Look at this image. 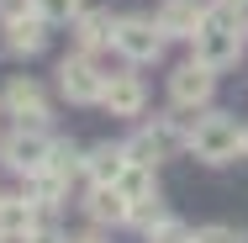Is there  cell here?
<instances>
[{"label":"cell","mask_w":248,"mask_h":243,"mask_svg":"<svg viewBox=\"0 0 248 243\" xmlns=\"http://www.w3.org/2000/svg\"><path fill=\"white\" fill-rule=\"evenodd\" d=\"M85 211H90L95 222H111V227H122V222L132 217V201L122 195V185H90V201H85Z\"/></svg>","instance_id":"obj_15"},{"label":"cell","mask_w":248,"mask_h":243,"mask_svg":"<svg viewBox=\"0 0 248 243\" xmlns=\"http://www.w3.org/2000/svg\"><path fill=\"white\" fill-rule=\"evenodd\" d=\"M116 185H122V195H127V201H132V206H138V201H153V164H138V159H132V164H127V169H122V180H116Z\"/></svg>","instance_id":"obj_16"},{"label":"cell","mask_w":248,"mask_h":243,"mask_svg":"<svg viewBox=\"0 0 248 243\" xmlns=\"http://www.w3.org/2000/svg\"><path fill=\"white\" fill-rule=\"evenodd\" d=\"M190 243H243V233L238 227H201V233H190Z\"/></svg>","instance_id":"obj_19"},{"label":"cell","mask_w":248,"mask_h":243,"mask_svg":"<svg viewBox=\"0 0 248 243\" xmlns=\"http://www.w3.org/2000/svg\"><path fill=\"white\" fill-rule=\"evenodd\" d=\"M127 164H132L127 143H100V148L85 153V175H90V185H116Z\"/></svg>","instance_id":"obj_12"},{"label":"cell","mask_w":248,"mask_h":243,"mask_svg":"<svg viewBox=\"0 0 248 243\" xmlns=\"http://www.w3.org/2000/svg\"><path fill=\"white\" fill-rule=\"evenodd\" d=\"M148 243H190V233H185L174 217H158V222L148 227Z\"/></svg>","instance_id":"obj_18"},{"label":"cell","mask_w":248,"mask_h":243,"mask_svg":"<svg viewBox=\"0 0 248 243\" xmlns=\"http://www.w3.org/2000/svg\"><path fill=\"white\" fill-rule=\"evenodd\" d=\"M58 90L74 100V106H90V100H100V90H106V74L95 69L90 53H69V58L58 64Z\"/></svg>","instance_id":"obj_5"},{"label":"cell","mask_w":248,"mask_h":243,"mask_svg":"<svg viewBox=\"0 0 248 243\" xmlns=\"http://www.w3.org/2000/svg\"><path fill=\"white\" fill-rule=\"evenodd\" d=\"M243 37H248L243 11H232V5H211L206 21H201V32L190 37V43H196V58H201V64L227 69V64L243 58Z\"/></svg>","instance_id":"obj_1"},{"label":"cell","mask_w":248,"mask_h":243,"mask_svg":"<svg viewBox=\"0 0 248 243\" xmlns=\"http://www.w3.org/2000/svg\"><path fill=\"white\" fill-rule=\"evenodd\" d=\"M217 5H232V11H243V5H248V0H217Z\"/></svg>","instance_id":"obj_23"},{"label":"cell","mask_w":248,"mask_h":243,"mask_svg":"<svg viewBox=\"0 0 248 243\" xmlns=\"http://www.w3.org/2000/svg\"><path fill=\"white\" fill-rule=\"evenodd\" d=\"M243 153H248V127H243Z\"/></svg>","instance_id":"obj_24"},{"label":"cell","mask_w":248,"mask_h":243,"mask_svg":"<svg viewBox=\"0 0 248 243\" xmlns=\"http://www.w3.org/2000/svg\"><path fill=\"white\" fill-rule=\"evenodd\" d=\"M164 32H158V21H148V16H122L116 27H111V48L122 53L127 64H153L158 53H164Z\"/></svg>","instance_id":"obj_4"},{"label":"cell","mask_w":248,"mask_h":243,"mask_svg":"<svg viewBox=\"0 0 248 243\" xmlns=\"http://www.w3.org/2000/svg\"><path fill=\"white\" fill-rule=\"evenodd\" d=\"M48 21L37 16V11H27V16H16V21H5V53H21V58H32V53L48 48V32H43Z\"/></svg>","instance_id":"obj_13"},{"label":"cell","mask_w":248,"mask_h":243,"mask_svg":"<svg viewBox=\"0 0 248 243\" xmlns=\"http://www.w3.org/2000/svg\"><path fill=\"white\" fill-rule=\"evenodd\" d=\"M27 11H32V0H0V21H16Z\"/></svg>","instance_id":"obj_20"},{"label":"cell","mask_w":248,"mask_h":243,"mask_svg":"<svg viewBox=\"0 0 248 243\" xmlns=\"http://www.w3.org/2000/svg\"><path fill=\"white\" fill-rule=\"evenodd\" d=\"M143 80L138 74H106V90H100V106L111 111V116H143Z\"/></svg>","instance_id":"obj_10"},{"label":"cell","mask_w":248,"mask_h":243,"mask_svg":"<svg viewBox=\"0 0 248 243\" xmlns=\"http://www.w3.org/2000/svg\"><path fill=\"white\" fill-rule=\"evenodd\" d=\"M0 111L16 116V127H48V96L37 80H11L0 96Z\"/></svg>","instance_id":"obj_6"},{"label":"cell","mask_w":248,"mask_h":243,"mask_svg":"<svg viewBox=\"0 0 248 243\" xmlns=\"http://www.w3.org/2000/svg\"><path fill=\"white\" fill-rule=\"evenodd\" d=\"M201 21H206V5H196V0H164V11H158V32L174 43H190Z\"/></svg>","instance_id":"obj_11"},{"label":"cell","mask_w":248,"mask_h":243,"mask_svg":"<svg viewBox=\"0 0 248 243\" xmlns=\"http://www.w3.org/2000/svg\"><path fill=\"white\" fill-rule=\"evenodd\" d=\"M27 243H63V238H58V233H43V227H37V233H32Z\"/></svg>","instance_id":"obj_21"},{"label":"cell","mask_w":248,"mask_h":243,"mask_svg":"<svg viewBox=\"0 0 248 243\" xmlns=\"http://www.w3.org/2000/svg\"><path fill=\"white\" fill-rule=\"evenodd\" d=\"M63 243H106V238H95V233H79V238H63Z\"/></svg>","instance_id":"obj_22"},{"label":"cell","mask_w":248,"mask_h":243,"mask_svg":"<svg viewBox=\"0 0 248 243\" xmlns=\"http://www.w3.org/2000/svg\"><path fill=\"white\" fill-rule=\"evenodd\" d=\"M37 211H43L37 195H0V238L27 243L37 233Z\"/></svg>","instance_id":"obj_9"},{"label":"cell","mask_w":248,"mask_h":243,"mask_svg":"<svg viewBox=\"0 0 248 243\" xmlns=\"http://www.w3.org/2000/svg\"><path fill=\"white\" fill-rule=\"evenodd\" d=\"M180 148H190V132H180L174 122H153V127H143L132 143H127V153L138 159V164H158V159H169V153H180Z\"/></svg>","instance_id":"obj_7"},{"label":"cell","mask_w":248,"mask_h":243,"mask_svg":"<svg viewBox=\"0 0 248 243\" xmlns=\"http://www.w3.org/2000/svg\"><path fill=\"white\" fill-rule=\"evenodd\" d=\"M190 148H196V159L206 164H227V159H238L243 153V127L232 122V116H201L196 127H190Z\"/></svg>","instance_id":"obj_3"},{"label":"cell","mask_w":248,"mask_h":243,"mask_svg":"<svg viewBox=\"0 0 248 243\" xmlns=\"http://www.w3.org/2000/svg\"><path fill=\"white\" fill-rule=\"evenodd\" d=\"M32 11H37L48 27H63V21H74V16L85 11V0H32Z\"/></svg>","instance_id":"obj_17"},{"label":"cell","mask_w":248,"mask_h":243,"mask_svg":"<svg viewBox=\"0 0 248 243\" xmlns=\"http://www.w3.org/2000/svg\"><path fill=\"white\" fill-rule=\"evenodd\" d=\"M111 11H79L74 21H69V32H74V48L79 53H95V48H106L111 43Z\"/></svg>","instance_id":"obj_14"},{"label":"cell","mask_w":248,"mask_h":243,"mask_svg":"<svg viewBox=\"0 0 248 243\" xmlns=\"http://www.w3.org/2000/svg\"><path fill=\"white\" fill-rule=\"evenodd\" d=\"M211 90H217V69L201 64V58L180 64V69L169 74V100H174V106H206Z\"/></svg>","instance_id":"obj_8"},{"label":"cell","mask_w":248,"mask_h":243,"mask_svg":"<svg viewBox=\"0 0 248 243\" xmlns=\"http://www.w3.org/2000/svg\"><path fill=\"white\" fill-rule=\"evenodd\" d=\"M48 159H53V138L43 127H16L11 138H0V164H5L11 175L37 180V175L48 169Z\"/></svg>","instance_id":"obj_2"}]
</instances>
